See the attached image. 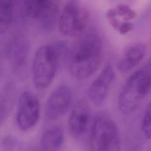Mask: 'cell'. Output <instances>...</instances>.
Here are the masks:
<instances>
[{
    "label": "cell",
    "mask_w": 151,
    "mask_h": 151,
    "mask_svg": "<svg viewBox=\"0 0 151 151\" xmlns=\"http://www.w3.org/2000/svg\"><path fill=\"white\" fill-rule=\"evenodd\" d=\"M103 43L94 33L78 38L68 48L66 60L70 74L77 79H85L99 68L103 57Z\"/></svg>",
    "instance_id": "6da1fadb"
},
{
    "label": "cell",
    "mask_w": 151,
    "mask_h": 151,
    "mask_svg": "<svg viewBox=\"0 0 151 151\" xmlns=\"http://www.w3.org/2000/svg\"><path fill=\"white\" fill-rule=\"evenodd\" d=\"M68 47L63 41L46 44L35 51L32 63V80L38 90L48 88L55 78L63 61L66 59Z\"/></svg>",
    "instance_id": "7a4b0ae2"
},
{
    "label": "cell",
    "mask_w": 151,
    "mask_h": 151,
    "mask_svg": "<svg viewBox=\"0 0 151 151\" xmlns=\"http://www.w3.org/2000/svg\"><path fill=\"white\" fill-rule=\"evenodd\" d=\"M150 65L133 72L123 85L117 99V106L123 114L134 111L144 101L150 90Z\"/></svg>",
    "instance_id": "3957f363"
},
{
    "label": "cell",
    "mask_w": 151,
    "mask_h": 151,
    "mask_svg": "<svg viewBox=\"0 0 151 151\" xmlns=\"http://www.w3.org/2000/svg\"><path fill=\"white\" fill-rule=\"evenodd\" d=\"M88 147L93 151H117L121 147V136L117 124L106 114L93 119L88 136Z\"/></svg>",
    "instance_id": "277c9868"
},
{
    "label": "cell",
    "mask_w": 151,
    "mask_h": 151,
    "mask_svg": "<svg viewBox=\"0 0 151 151\" xmlns=\"http://www.w3.org/2000/svg\"><path fill=\"white\" fill-rule=\"evenodd\" d=\"M89 21L88 9L78 2L67 3L59 15V31L65 36L75 37L84 31Z\"/></svg>",
    "instance_id": "5b68a950"
},
{
    "label": "cell",
    "mask_w": 151,
    "mask_h": 151,
    "mask_svg": "<svg viewBox=\"0 0 151 151\" xmlns=\"http://www.w3.org/2000/svg\"><path fill=\"white\" fill-rule=\"evenodd\" d=\"M23 9L27 17L38 20L44 29L50 31L54 28L58 20L60 2L54 0L25 1Z\"/></svg>",
    "instance_id": "8992f818"
},
{
    "label": "cell",
    "mask_w": 151,
    "mask_h": 151,
    "mask_svg": "<svg viewBox=\"0 0 151 151\" xmlns=\"http://www.w3.org/2000/svg\"><path fill=\"white\" fill-rule=\"evenodd\" d=\"M40 114V104L38 97L31 91L23 92L18 100L16 122L18 127L26 132L31 129L38 121Z\"/></svg>",
    "instance_id": "52a82bcc"
},
{
    "label": "cell",
    "mask_w": 151,
    "mask_h": 151,
    "mask_svg": "<svg viewBox=\"0 0 151 151\" xmlns=\"http://www.w3.org/2000/svg\"><path fill=\"white\" fill-rule=\"evenodd\" d=\"M73 97V91L68 86L62 84L56 87L46 102V118L49 120H55L64 116L70 107Z\"/></svg>",
    "instance_id": "ba28073f"
},
{
    "label": "cell",
    "mask_w": 151,
    "mask_h": 151,
    "mask_svg": "<svg viewBox=\"0 0 151 151\" xmlns=\"http://www.w3.org/2000/svg\"><path fill=\"white\" fill-rule=\"evenodd\" d=\"M115 72L110 64H107L97 78L91 83L87 90L90 101L99 106L107 100L115 80Z\"/></svg>",
    "instance_id": "9c48e42d"
},
{
    "label": "cell",
    "mask_w": 151,
    "mask_h": 151,
    "mask_svg": "<svg viewBox=\"0 0 151 151\" xmlns=\"http://www.w3.org/2000/svg\"><path fill=\"white\" fill-rule=\"evenodd\" d=\"M91 117V110L88 101L80 99L71 109L68 117V129L76 137H83L87 132Z\"/></svg>",
    "instance_id": "30bf717a"
},
{
    "label": "cell",
    "mask_w": 151,
    "mask_h": 151,
    "mask_svg": "<svg viewBox=\"0 0 151 151\" xmlns=\"http://www.w3.org/2000/svg\"><path fill=\"white\" fill-rule=\"evenodd\" d=\"M29 50L28 41L21 34L11 37L5 47V55L12 66L18 69L25 65Z\"/></svg>",
    "instance_id": "8fae6325"
},
{
    "label": "cell",
    "mask_w": 151,
    "mask_h": 151,
    "mask_svg": "<svg viewBox=\"0 0 151 151\" xmlns=\"http://www.w3.org/2000/svg\"><path fill=\"white\" fill-rule=\"evenodd\" d=\"M147 51L145 44L134 43L124 50L117 63V68L121 73H127L140 64L145 57Z\"/></svg>",
    "instance_id": "7c38bea8"
},
{
    "label": "cell",
    "mask_w": 151,
    "mask_h": 151,
    "mask_svg": "<svg viewBox=\"0 0 151 151\" xmlns=\"http://www.w3.org/2000/svg\"><path fill=\"white\" fill-rule=\"evenodd\" d=\"M64 142V130L59 126H54L46 129L41 136L39 147L41 150H56Z\"/></svg>",
    "instance_id": "4fadbf2b"
},
{
    "label": "cell",
    "mask_w": 151,
    "mask_h": 151,
    "mask_svg": "<svg viewBox=\"0 0 151 151\" xmlns=\"http://www.w3.org/2000/svg\"><path fill=\"white\" fill-rule=\"evenodd\" d=\"M106 18L110 25L121 34H126L133 28V23L123 21L117 17L114 8L109 9L107 11Z\"/></svg>",
    "instance_id": "5bb4252c"
},
{
    "label": "cell",
    "mask_w": 151,
    "mask_h": 151,
    "mask_svg": "<svg viewBox=\"0 0 151 151\" xmlns=\"http://www.w3.org/2000/svg\"><path fill=\"white\" fill-rule=\"evenodd\" d=\"M15 2L13 1H2L0 2V23L1 28L9 27L14 19Z\"/></svg>",
    "instance_id": "9a60e30c"
},
{
    "label": "cell",
    "mask_w": 151,
    "mask_h": 151,
    "mask_svg": "<svg viewBox=\"0 0 151 151\" xmlns=\"http://www.w3.org/2000/svg\"><path fill=\"white\" fill-rule=\"evenodd\" d=\"M12 87L10 86L6 88L1 96V122L2 123L4 118H6L7 114L9 113V110L11 108L12 100Z\"/></svg>",
    "instance_id": "2e32d148"
},
{
    "label": "cell",
    "mask_w": 151,
    "mask_h": 151,
    "mask_svg": "<svg viewBox=\"0 0 151 151\" xmlns=\"http://www.w3.org/2000/svg\"><path fill=\"white\" fill-rule=\"evenodd\" d=\"M114 9L117 17L125 22H129L137 16L136 12L126 4H118L114 7Z\"/></svg>",
    "instance_id": "e0dca14e"
},
{
    "label": "cell",
    "mask_w": 151,
    "mask_h": 151,
    "mask_svg": "<svg viewBox=\"0 0 151 151\" xmlns=\"http://www.w3.org/2000/svg\"><path fill=\"white\" fill-rule=\"evenodd\" d=\"M141 128L144 136L148 140L150 139L151 129H150V106L148 105L142 117Z\"/></svg>",
    "instance_id": "ac0fdd59"
}]
</instances>
